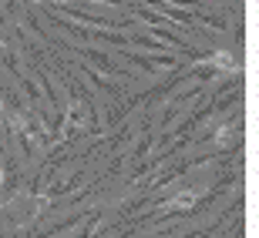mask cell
Segmentation results:
<instances>
[{
    "label": "cell",
    "instance_id": "obj_1",
    "mask_svg": "<svg viewBox=\"0 0 259 238\" xmlns=\"http://www.w3.org/2000/svg\"><path fill=\"white\" fill-rule=\"evenodd\" d=\"M212 67H226V71H236V57L232 54H226V50H219V54H212V61H209Z\"/></svg>",
    "mask_w": 259,
    "mask_h": 238
}]
</instances>
